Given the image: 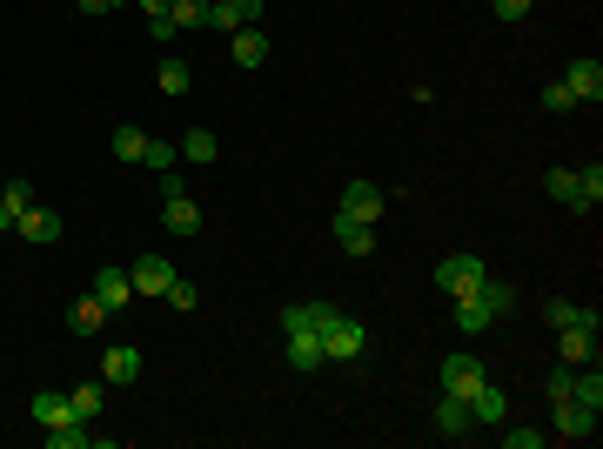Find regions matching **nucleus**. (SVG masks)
Instances as JSON below:
<instances>
[{
	"label": "nucleus",
	"instance_id": "dca6fc26",
	"mask_svg": "<svg viewBox=\"0 0 603 449\" xmlns=\"http://www.w3.org/2000/svg\"><path fill=\"white\" fill-rule=\"evenodd\" d=\"M550 409H557V436H570V443L597 436V409H583V403H550Z\"/></svg>",
	"mask_w": 603,
	"mask_h": 449
},
{
	"label": "nucleus",
	"instance_id": "393cba45",
	"mask_svg": "<svg viewBox=\"0 0 603 449\" xmlns=\"http://www.w3.org/2000/svg\"><path fill=\"white\" fill-rule=\"evenodd\" d=\"M168 14L181 34H195V27H208V0H168Z\"/></svg>",
	"mask_w": 603,
	"mask_h": 449
},
{
	"label": "nucleus",
	"instance_id": "412c9836",
	"mask_svg": "<svg viewBox=\"0 0 603 449\" xmlns=\"http://www.w3.org/2000/svg\"><path fill=\"white\" fill-rule=\"evenodd\" d=\"M490 322H496V315L483 309V295H456V329H463V336H483Z\"/></svg>",
	"mask_w": 603,
	"mask_h": 449
},
{
	"label": "nucleus",
	"instance_id": "a19ab883",
	"mask_svg": "<svg viewBox=\"0 0 603 449\" xmlns=\"http://www.w3.org/2000/svg\"><path fill=\"white\" fill-rule=\"evenodd\" d=\"M141 7H148V21H155V14H168V0H141Z\"/></svg>",
	"mask_w": 603,
	"mask_h": 449
},
{
	"label": "nucleus",
	"instance_id": "4c0bfd02",
	"mask_svg": "<svg viewBox=\"0 0 603 449\" xmlns=\"http://www.w3.org/2000/svg\"><path fill=\"white\" fill-rule=\"evenodd\" d=\"M490 7H496V21H523L536 0H490Z\"/></svg>",
	"mask_w": 603,
	"mask_h": 449
},
{
	"label": "nucleus",
	"instance_id": "a878e982",
	"mask_svg": "<svg viewBox=\"0 0 603 449\" xmlns=\"http://www.w3.org/2000/svg\"><path fill=\"white\" fill-rule=\"evenodd\" d=\"M67 403H74V416H81V423H94V416H101V382H81V389H67Z\"/></svg>",
	"mask_w": 603,
	"mask_h": 449
},
{
	"label": "nucleus",
	"instance_id": "4468645a",
	"mask_svg": "<svg viewBox=\"0 0 603 449\" xmlns=\"http://www.w3.org/2000/svg\"><path fill=\"white\" fill-rule=\"evenodd\" d=\"M476 382H483V362L476 356H449L443 362V396H469Z\"/></svg>",
	"mask_w": 603,
	"mask_h": 449
},
{
	"label": "nucleus",
	"instance_id": "f704fd0d",
	"mask_svg": "<svg viewBox=\"0 0 603 449\" xmlns=\"http://www.w3.org/2000/svg\"><path fill=\"white\" fill-rule=\"evenodd\" d=\"M577 181H583V202L597 208V202H603V161H590V168H577Z\"/></svg>",
	"mask_w": 603,
	"mask_h": 449
},
{
	"label": "nucleus",
	"instance_id": "6e6552de",
	"mask_svg": "<svg viewBox=\"0 0 603 449\" xmlns=\"http://www.w3.org/2000/svg\"><path fill=\"white\" fill-rule=\"evenodd\" d=\"M382 202H389V195H382L376 181H349V188H342V215H356V222H369V228H376Z\"/></svg>",
	"mask_w": 603,
	"mask_h": 449
},
{
	"label": "nucleus",
	"instance_id": "b1692460",
	"mask_svg": "<svg viewBox=\"0 0 603 449\" xmlns=\"http://www.w3.org/2000/svg\"><path fill=\"white\" fill-rule=\"evenodd\" d=\"M47 443H54V449H88L94 443V423H81V416H74V423H54V429H47Z\"/></svg>",
	"mask_w": 603,
	"mask_h": 449
},
{
	"label": "nucleus",
	"instance_id": "6ab92c4d",
	"mask_svg": "<svg viewBox=\"0 0 603 449\" xmlns=\"http://www.w3.org/2000/svg\"><path fill=\"white\" fill-rule=\"evenodd\" d=\"M101 322H108V309H101V295H81V302H74V309H67V329H74V336H94V329H101Z\"/></svg>",
	"mask_w": 603,
	"mask_h": 449
},
{
	"label": "nucleus",
	"instance_id": "423d86ee",
	"mask_svg": "<svg viewBox=\"0 0 603 449\" xmlns=\"http://www.w3.org/2000/svg\"><path fill=\"white\" fill-rule=\"evenodd\" d=\"M14 235H21V242H34V248H47V242H61V215H54V208H41V202H27L21 222H14Z\"/></svg>",
	"mask_w": 603,
	"mask_h": 449
},
{
	"label": "nucleus",
	"instance_id": "f257e3e1",
	"mask_svg": "<svg viewBox=\"0 0 603 449\" xmlns=\"http://www.w3.org/2000/svg\"><path fill=\"white\" fill-rule=\"evenodd\" d=\"M483 275H490V269H483V255H443V262H436V289L456 302V295H476Z\"/></svg>",
	"mask_w": 603,
	"mask_h": 449
},
{
	"label": "nucleus",
	"instance_id": "cd10ccee",
	"mask_svg": "<svg viewBox=\"0 0 603 449\" xmlns=\"http://www.w3.org/2000/svg\"><path fill=\"white\" fill-rule=\"evenodd\" d=\"M570 382H577V369H570V362H557V369L543 376V396H550V403H570Z\"/></svg>",
	"mask_w": 603,
	"mask_h": 449
},
{
	"label": "nucleus",
	"instance_id": "c9c22d12",
	"mask_svg": "<svg viewBox=\"0 0 603 449\" xmlns=\"http://www.w3.org/2000/svg\"><path fill=\"white\" fill-rule=\"evenodd\" d=\"M543 108H550V114H570V108H577V94L563 88V81H550V88H543Z\"/></svg>",
	"mask_w": 603,
	"mask_h": 449
},
{
	"label": "nucleus",
	"instance_id": "58836bf2",
	"mask_svg": "<svg viewBox=\"0 0 603 449\" xmlns=\"http://www.w3.org/2000/svg\"><path fill=\"white\" fill-rule=\"evenodd\" d=\"M148 34H155V41H175L181 27H175V14H155V21H148Z\"/></svg>",
	"mask_w": 603,
	"mask_h": 449
},
{
	"label": "nucleus",
	"instance_id": "c756f323",
	"mask_svg": "<svg viewBox=\"0 0 603 449\" xmlns=\"http://www.w3.org/2000/svg\"><path fill=\"white\" fill-rule=\"evenodd\" d=\"M141 161H148V168H175V161H181V148H175V141H155V135H148Z\"/></svg>",
	"mask_w": 603,
	"mask_h": 449
},
{
	"label": "nucleus",
	"instance_id": "7c9ffc66",
	"mask_svg": "<svg viewBox=\"0 0 603 449\" xmlns=\"http://www.w3.org/2000/svg\"><path fill=\"white\" fill-rule=\"evenodd\" d=\"M543 322H550V329H570V322H583V309L557 295V302H543Z\"/></svg>",
	"mask_w": 603,
	"mask_h": 449
},
{
	"label": "nucleus",
	"instance_id": "20e7f679",
	"mask_svg": "<svg viewBox=\"0 0 603 449\" xmlns=\"http://www.w3.org/2000/svg\"><path fill=\"white\" fill-rule=\"evenodd\" d=\"M563 88L577 94V108H597V101H603V68H597V54H577V61H570V74H563Z\"/></svg>",
	"mask_w": 603,
	"mask_h": 449
},
{
	"label": "nucleus",
	"instance_id": "2eb2a0df",
	"mask_svg": "<svg viewBox=\"0 0 603 449\" xmlns=\"http://www.w3.org/2000/svg\"><path fill=\"white\" fill-rule=\"evenodd\" d=\"M469 429H476V423H469V403H463V396H443V403H436V436L463 443Z\"/></svg>",
	"mask_w": 603,
	"mask_h": 449
},
{
	"label": "nucleus",
	"instance_id": "aec40b11",
	"mask_svg": "<svg viewBox=\"0 0 603 449\" xmlns=\"http://www.w3.org/2000/svg\"><path fill=\"white\" fill-rule=\"evenodd\" d=\"M34 423H41V429H54V423H74V403H67L61 389H41V396H34Z\"/></svg>",
	"mask_w": 603,
	"mask_h": 449
},
{
	"label": "nucleus",
	"instance_id": "e433bc0d",
	"mask_svg": "<svg viewBox=\"0 0 603 449\" xmlns=\"http://www.w3.org/2000/svg\"><path fill=\"white\" fill-rule=\"evenodd\" d=\"M496 429H503V423H496ZM503 443H510V449H543V429H503Z\"/></svg>",
	"mask_w": 603,
	"mask_h": 449
},
{
	"label": "nucleus",
	"instance_id": "39448f33",
	"mask_svg": "<svg viewBox=\"0 0 603 449\" xmlns=\"http://www.w3.org/2000/svg\"><path fill=\"white\" fill-rule=\"evenodd\" d=\"M128 282H134V295H168V282H175V262H168V255H141V262H134L128 269Z\"/></svg>",
	"mask_w": 603,
	"mask_h": 449
},
{
	"label": "nucleus",
	"instance_id": "9d476101",
	"mask_svg": "<svg viewBox=\"0 0 603 449\" xmlns=\"http://www.w3.org/2000/svg\"><path fill=\"white\" fill-rule=\"evenodd\" d=\"M228 54H235V68H262L268 61V34L262 27H235V34H228Z\"/></svg>",
	"mask_w": 603,
	"mask_h": 449
},
{
	"label": "nucleus",
	"instance_id": "2f4dec72",
	"mask_svg": "<svg viewBox=\"0 0 603 449\" xmlns=\"http://www.w3.org/2000/svg\"><path fill=\"white\" fill-rule=\"evenodd\" d=\"M0 202H7V208H14V215H21V208L34 202V181H27V175H14V181H7V188H0Z\"/></svg>",
	"mask_w": 603,
	"mask_h": 449
},
{
	"label": "nucleus",
	"instance_id": "ea45409f",
	"mask_svg": "<svg viewBox=\"0 0 603 449\" xmlns=\"http://www.w3.org/2000/svg\"><path fill=\"white\" fill-rule=\"evenodd\" d=\"M14 222H21V215H14V208L0 202V235H7V228H14Z\"/></svg>",
	"mask_w": 603,
	"mask_h": 449
},
{
	"label": "nucleus",
	"instance_id": "5701e85b",
	"mask_svg": "<svg viewBox=\"0 0 603 449\" xmlns=\"http://www.w3.org/2000/svg\"><path fill=\"white\" fill-rule=\"evenodd\" d=\"M476 295H483V309H490L496 322L516 309V289H510V282H496V275H483V282H476Z\"/></svg>",
	"mask_w": 603,
	"mask_h": 449
},
{
	"label": "nucleus",
	"instance_id": "ddd939ff",
	"mask_svg": "<svg viewBox=\"0 0 603 449\" xmlns=\"http://www.w3.org/2000/svg\"><path fill=\"white\" fill-rule=\"evenodd\" d=\"M161 228H168V235H201V208L188 202V195H168V202H161Z\"/></svg>",
	"mask_w": 603,
	"mask_h": 449
},
{
	"label": "nucleus",
	"instance_id": "a211bd4d",
	"mask_svg": "<svg viewBox=\"0 0 603 449\" xmlns=\"http://www.w3.org/2000/svg\"><path fill=\"white\" fill-rule=\"evenodd\" d=\"M101 376H108V382H134V376H141V349H128V342H114L108 356H101Z\"/></svg>",
	"mask_w": 603,
	"mask_h": 449
},
{
	"label": "nucleus",
	"instance_id": "f3484780",
	"mask_svg": "<svg viewBox=\"0 0 603 449\" xmlns=\"http://www.w3.org/2000/svg\"><path fill=\"white\" fill-rule=\"evenodd\" d=\"M322 336H315V329H295L289 336V369H302V376H309V369H322Z\"/></svg>",
	"mask_w": 603,
	"mask_h": 449
},
{
	"label": "nucleus",
	"instance_id": "1a4fd4ad",
	"mask_svg": "<svg viewBox=\"0 0 603 449\" xmlns=\"http://www.w3.org/2000/svg\"><path fill=\"white\" fill-rule=\"evenodd\" d=\"M335 248H342V255H356V262H362V255H376V228L335 208Z\"/></svg>",
	"mask_w": 603,
	"mask_h": 449
},
{
	"label": "nucleus",
	"instance_id": "473e14b6",
	"mask_svg": "<svg viewBox=\"0 0 603 449\" xmlns=\"http://www.w3.org/2000/svg\"><path fill=\"white\" fill-rule=\"evenodd\" d=\"M228 14H235V27H262L268 0H228Z\"/></svg>",
	"mask_w": 603,
	"mask_h": 449
},
{
	"label": "nucleus",
	"instance_id": "f03ea898",
	"mask_svg": "<svg viewBox=\"0 0 603 449\" xmlns=\"http://www.w3.org/2000/svg\"><path fill=\"white\" fill-rule=\"evenodd\" d=\"M463 403H469V423H476V429H496V423H510V396H503V389H496L490 376L476 382V389H469Z\"/></svg>",
	"mask_w": 603,
	"mask_h": 449
},
{
	"label": "nucleus",
	"instance_id": "bb28decb",
	"mask_svg": "<svg viewBox=\"0 0 603 449\" xmlns=\"http://www.w3.org/2000/svg\"><path fill=\"white\" fill-rule=\"evenodd\" d=\"M181 161H215V135L208 128H188L181 135Z\"/></svg>",
	"mask_w": 603,
	"mask_h": 449
},
{
	"label": "nucleus",
	"instance_id": "0eeeda50",
	"mask_svg": "<svg viewBox=\"0 0 603 449\" xmlns=\"http://www.w3.org/2000/svg\"><path fill=\"white\" fill-rule=\"evenodd\" d=\"M335 315H342L335 302H289V309H282V336H295V329H315V336H322Z\"/></svg>",
	"mask_w": 603,
	"mask_h": 449
},
{
	"label": "nucleus",
	"instance_id": "7ed1b4c3",
	"mask_svg": "<svg viewBox=\"0 0 603 449\" xmlns=\"http://www.w3.org/2000/svg\"><path fill=\"white\" fill-rule=\"evenodd\" d=\"M362 342H369V329H362V322H349V315H335L329 329H322V356H329V362H356Z\"/></svg>",
	"mask_w": 603,
	"mask_h": 449
},
{
	"label": "nucleus",
	"instance_id": "4be33fe9",
	"mask_svg": "<svg viewBox=\"0 0 603 449\" xmlns=\"http://www.w3.org/2000/svg\"><path fill=\"white\" fill-rule=\"evenodd\" d=\"M188 88H195V74H188V61H181V54H161V94H168V101H181Z\"/></svg>",
	"mask_w": 603,
	"mask_h": 449
},
{
	"label": "nucleus",
	"instance_id": "f8f14e48",
	"mask_svg": "<svg viewBox=\"0 0 603 449\" xmlns=\"http://www.w3.org/2000/svg\"><path fill=\"white\" fill-rule=\"evenodd\" d=\"M94 295H101V309H128V302H134V282H128V269H101V275H94Z\"/></svg>",
	"mask_w": 603,
	"mask_h": 449
},
{
	"label": "nucleus",
	"instance_id": "c85d7f7f",
	"mask_svg": "<svg viewBox=\"0 0 603 449\" xmlns=\"http://www.w3.org/2000/svg\"><path fill=\"white\" fill-rule=\"evenodd\" d=\"M141 148H148L141 128H114V161H141Z\"/></svg>",
	"mask_w": 603,
	"mask_h": 449
},
{
	"label": "nucleus",
	"instance_id": "72a5a7b5",
	"mask_svg": "<svg viewBox=\"0 0 603 449\" xmlns=\"http://www.w3.org/2000/svg\"><path fill=\"white\" fill-rule=\"evenodd\" d=\"M161 302H168V309H195V302H201V289H195V282H181V275H175V282H168V295H161Z\"/></svg>",
	"mask_w": 603,
	"mask_h": 449
},
{
	"label": "nucleus",
	"instance_id": "9b49d317",
	"mask_svg": "<svg viewBox=\"0 0 603 449\" xmlns=\"http://www.w3.org/2000/svg\"><path fill=\"white\" fill-rule=\"evenodd\" d=\"M543 188H550V202H563L570 215H590V202H583V181L570 175V168H550V175H543Z\"/></svg>",
	"mask_w": 603,
	"mask_h": 449
}]
</instances>
